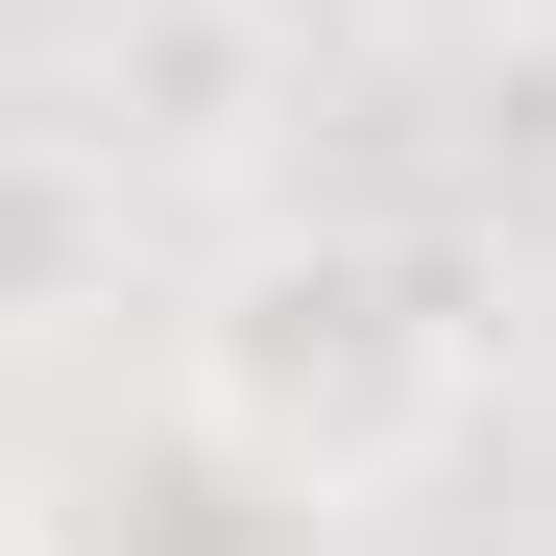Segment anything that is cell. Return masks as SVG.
I'll use <instances>...</instances> for the list:
<instances>
[{
  "instance_id": "5",
  "label": "cell",
  "mask_w": 556,
  "mask_h": 556,
  "mask_svg": "<svg viewBox=\"0 0 556 556\" xmlns=\"http://www.w3.org/2000/svg\"><path fill=\"white\" fill-rule=\"evenodd\" d=\"M459 25H556V0H459Z\"/></svg>"
},
{
  "instance_id": "1",
  "label": "cell",
  "mask_w": 556,
  "mask_h": 556,
  "mask_svg": "<svg viewBox=\"0 0 556 556\" xmlns=\"http://www.w3.org/2000/svg\"><path fill=\"white\" fill-rule=\"evenodd\" d=\"M484 363H508L484 242H435V218H242L194 266V315H169V412L266 508L339 532V508H388V484H435L484 435Z\"/></svg>"
},
{
  "instance_id": "2",
  "label": "cell",
  "mask_w": 556,
  "mask_h": 556,
  "mask_svg": "<svg viewBox=\"0 0 556 556\" xmlns=\"http://www.w3.org/2000/svg\"><path fill=\"white\" fill-rule=\"evenodd\" d=\"M315 98V49H291V0H122L98 25V146L146 169V194H218V169H266Z\"/></svg>"
},
{
  "instance_id": "4",
  "label": "cell",
  "mask_w": 556,
  "mask_h": 556,
  "mask_svg": "<svg viewBox=\"0 0 556 556\" xmlns=\"http://www.w3.org/2000/svg\"><path fill=\"white\" fill-rule=\"evenodd\" d=\"M73 556H315V508H266L242 459H218L194 412H169V435L122 459V484H98V532H73Z\"/></svg>"
},
{
  "instance_id": "3",
  "label": "cell",
  "mask_w": 556,
  "mask_h": 556,
  "mask_svg": "<svg viewBox=\"0 0 556 556\" xmlns=\"http://www.w3.org/2000/svg\"><path fill=\"white\" fill-rule=\"evenodd\" d=\"M122 266H146V169H122L98 122H0V363L98 339Z\"/></svg>"
}]
</instances>
